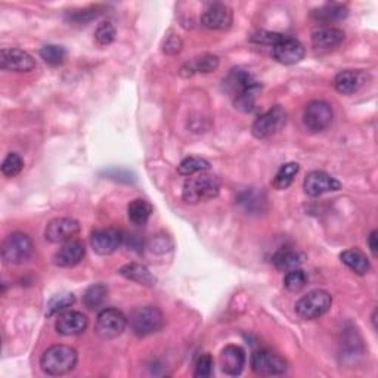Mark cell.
Segmentation results:
<instances>
[{"mask_svg":"<svg viewBox=\"0 0 378 378\" xmlns=\"http://www.w3.org/2000/svg\"><path fill=\"white\" fill-rule=\"evenodd\" d=\"M78 361L77 350L71 346H51L41 357L42 371L51 377H59L71 372Z\"/></svg>","mask_w":378,"mask_h":378,"instance_id":"1","label":"cell"},{"mask_svg":"<svg viewBox=\"0 0 378 378\" xmlns=\"http://www.w3.org/2000/svg\"><path fill=\"white\" fill-rule=\"evenodd\" d=\"M219 191H221V184H219L217 177L201 173L195 177L189 176L187 179L182 189V198L188 204H198L213 200L219 195Z\"/></svg>","mask_w":378,"mask_h":378,"instance_id":"2","label":"cell"},{"mask_svg":"<svg viewBox=\"0 0 378 378\" xmlns=\"http://www.w3.org/2000/svg\"><path fill=\"white\" fill-rule=\"evenodd\" d=\"M129 324L136 337L144 338L163 330L164 316L157 306H142L130 313Z\"/></svg>","mask_w":378,"mask_h":378,"instance_id":"3","label":"cell"},{"mask_svg":"<svg viewBox=\"0 0 378 378\" xmlns=\"http://www.w3.org/2000/svg\"><path fill=\"white\" fill-rule=\"evenodd\" d=\"M34 253V244L27 233L15 232L5 238L2 244V258L6 265H23Z\"/></svg>","mask_w":378,"mask_h":378,"instance_id":"4","label":"cell"},{"mask_svg":"<svg viewBox=\"0 0 378 378\" xmlns=\"http://www.w3.org/2000/svg\"><path fill=\"white\" fill-rule=\"evenodd\" d=\"M332 305V297L325 290H312L295 303V313L305 321L324 316Z\"/></svg>","mask_w":378,"mask_h":378,"instance_id":"5","label":"cell"},{"mask_svg":"<svg viewBox=\"0 0 378 378\" xmlns=\"http://www.w3.org/2000/svg\"><path fill=\"white\" fill-rule=\"evenodd\" d=\"M127 322L129 320L123 312L114 308H107L98 313L95 332L101 340H114L125 332Z\"/></svg>","mask_w":378,"mask_h":378,"instance_id":"6","label":"cell"},{"mask_svg":"<svg viewBox=\"0 0 378 378\" xmlns=\"http://www.w3.org/2000/svg\"><path fill=\"white\" fill-rule=\"evenodd\" d=\"M251 369L262 377H276L287 372V361L272 350H256L251 355Z\"/></svg>","mask_w":378,"mask_h":378,"instance_id":"7","label":"cell"},{"mask_svg":"<svg viewBox=\"0 0 378 378\" xmlns=\"http://www.w3.org/2000/svg\"><path fill=\"white\" fill-rule=\"evenodd\" d=\"M285 123H287V111L283 107L276 105L269 111H266L265 114H262L261 117L256 118L251 132L257 139H266L280 132L285 126Z\"/></svg>","mask_w":378,"mask_h":378,"instance_id":"8","label":"cell"},{"mask_svg":"<svg viewBox=\"0 0 378 378\" xmlns=\"http://www.w3.org/2000/svg\"><path fill=\"white\" fill-rule=\"evenodd\" d=\"M332 108L328 103L324 101H312L306 105L303 112V123L312 133L325 130L332 123Z\"/></svg>","mask_w":378,"mask_h":378,"instance_id":"9","label":"cell"},{"mask_svg":"<svg viewBox=\"0 0 378 378\" xmlns=\"http://www.w3.org/2000/svg\"><path fill=\"white\" fill-rule=\"evenodd\" d=\"M80 232V224L71 217H56L45 229V238L52 244H65Z\"/></svg>","mask_w":378,"mask_h":378,"instance_id":"10","label":"cell"},{"mask_svg":"<svg viewBox=\"0 0 378 378\" xmlns=\"http://www.w3.org/2000/svg\"><path fill=\"white\" fill-rule=\"evenodd\" d=\"M0 67L12 73H28L36 68V59L23 49L4 48L0 51Z\"/></svg>","mask_w":378,"mask_h":378,"instance_id":"11","label":"cell"},{"mask_svg":"<svg viewBox=\"0 0 378 378\" xmlns=\"http://www.w3.org/2000/svg\"><path fill=\"white\" fill-rule=\"evenodd\" d=\"M123 244V233L115 228L98 229L90 236V246L99 256H110Z\"/></svg>","mask_w":378,"mask_h":378,"instance_id":"12","label":"cell"},{"mask_svg":"<svg viewBox=\"0 0 378 378\" xmlns=\"http://www.w3.org/2000/svg\"><path fill=\"white\" fill-rule=\"evenodd\" d=\"M303 188L309 196H321L324 194L342 189V184L327 172L313 170L305 177Z\"/></svg>","mask_w":378,"mask_h":378,"instance_id":"13","label":"cell"},{"mask_svg":"<svg viewBox=\"0 0 378 378\" xmlns=\"http://www.w3.org/2000/svg\"><path fill=\"white\" fill-rule=\"evenodd\" d=\"M232 11L225 4H211L201 15V24L209 30L224 31L232 26Z\"/></svg>","mask_w":378,"mask_h":378,"instance_id":"14","label":"cell"},{"mask_svg":"<svg viewBox=\"0 0 378 378\" xmlns=\"http://www.w3.org/2000/svg\"><path fill=\"white\" fill-rule=\"evenodd\" d=\"M306 55L305 46L294 37L287 36L281 43L273 46V58L284 65H293L300 63Z\"/></svg>","mask_w":378,"mask_h":378,"instance_id":"15","label":"cell"},{"mask_svg":"<svg viewBox=\"0 0 378 378\" xmlns=\"http://www.w3.org/2000/svg\"><path fill=\"white\" fill-rule=\"evenodd\" d=\"M89 325L88 316L82 312L77 310H68L58 316V320L55 321V330L61 335H78L86 331Z\"/></svg>","mask_w":378,"mask_h":378,"instance_id":"16","label":"cell"},{"mask_svg":"<svg viewBox=\"0 0 378 378\" xmlns=\"http://www.w3.org/2000/svg\"><path fill=\"white\" fill-rule=\"evenodd\" d=\"M368 74L361 70H345L334 78V88L342 95H353L365 86Z\"/></svg>","mask_w":378,"mask_h":378,"instance_id":"17","label":"cell"},{"mask_svg":"<svg viewBox=\"0 0 378 378\" xmlns=\"http://www.w3.org/2000/svg\"><path fill=\"white\" fill-rule=\"evenodd\" d=\"M86 254L85 244L82 241L71 240L65 243L53 256V265L58 268H74L83 261Z\"/></svg>","mask_w":378,"mask_h":378,"instance_id":"18","label":"cell"},{"mask_svg":"<svg viewBox=\"0 0 378 378\" xmlns=\"http://www.w3.org/2000/svg\"><path fill=\"white\" fill-rule=\"evenodd\" d=\"M246 352L243 347L229 345L221 353V368L226 375H240L246 367Z\"/></svg>","mask_w":378,"mask_h":378,"instance_id":"19","label":"cell"},{"mask_svg":"<svg viewBox=\"0 0 378 378\" xmlns=\"http://www.w3.org/2000/svg\"><path fill=\"white\" fill-rule=\"evenodd\" d=\"M219 63H221L219 61V56H216L213 53H201V55L189 59L188 63H185L181 67V70H179V74L188 78V77H192L195 74L213 73L217 70Z\"/></svg>","mask_w":378,"mask_h":378,"instance_id":"20","label":"cell"},{"mask_svg":"<svg viewBox=\"0 0 378 378\" xmlns=\"http://www.w3.org/2000/svg\"><path fill=\"white\" fill-rule=\"evenodd\" d=\"M254 83L257 82L250 71L241 67H236V68H232L229 74L224 78V89L235 98L238 93H241L243 90L253 86Z\"/></svg>","mask_w":378,"mask_h":378,"instance_id":"21","label":"cell"},{"mask_svg":"<svg viewBox=\"0 0 378 378\" xmlns=\"http://www.w3.org/2000/svg\"><path fill=\"white\" fill-rule=\"evenodd\" d=\"M345 31L335 27H322L313 31L312 45L316 49H332L345 41Z\"/></svg>","mask_w":378,"mask_h":378,"instance_id":"22","label":"cell"},{"mask_svg":"<svg viewBox=\"0 0 378 378\" xmlns=\"http://www.w3.org/2000/svg\"><path fill=\"white\" fill-rule=\"evenodd\" d=\"M122 276H125L126 280L133 281L139 285L144 287H154L157 284L155 276L149 272V269L141 263H127L120 268L118 271Z\"/></svg>","mask_w":378,"mask_h":378,"instance_id":"23","label":"cell"},{"mask_svg":"<svg viewBox=\"0 0 378 378\" xmlns=\"http://www.w3.org/2000/svg\"><path fill=\"white\" fill-rule=\"evenodd\" d=\"M273 266L281 272H290L293 269H298L303 263V256L297 250L291 248H281L276 251L272 257Z\"/></svg>","mask_w":378,"mask_h":378,"instance_id":"24","label":"cell"},{"mask_svg":"<svg viewBox=\"0 0 378 378\" xmlns=\"http://www.w3.org/2000/svg\"><path fill=\"white\" fill-rule=\"evenodd\" d=\"M349 14V9L346 5L342 4H327L320 9H315L312 12V18L317 23L322 24H331L335 21H342Z\"/></svg>","mask_w":378,"mask_h":378,"instance_id":"25","label":"cell"},{"mask_svg":"<svg viewBox=\"0 0 378 378\" xmlns=\"http://www.w3.org/2000/svg\"><path fill=\"white\" fill-rule=\"evenodd\" d=\"M342 262L355 273L367 275L371 271V263L368 257L357 248H349L340 254Z\"/></svg>","mask_w":378,"mask_h":378,"instance_id":"26","label":"cell"},{"mask_svg":"<svg viewBox=\"0 0 378 378\" xmlns=\"http://www.w3.org/2000/svg\"><path fill=\"white\" fill-rule=\"evenodd\" d=\"M152 211H154V207L151 206V203H148L147 200H142V198L133 200L127 207L129 221L137 226L147 225Z\"/></svg>","mask_w":378,"mask_h":378,"instance_id":"27","label":"cell"},{"mask_svg":"<svg viewBox=\"0 0 378 378\" xmlns=\"http://www.w3.org/2000/svg\"><path fill=\"white\" fill-rule=\"evenodd\" d=\"M262 92V85L261 83H254L253 86L247 88L246 90H243L241 93H238L233 98V105L238 111L250 114L256 110V99L258 96V93Z\"/></svg>","mask_w":378,"mask_h":378,"instance_id":"28","label":"cell"},{"mask_svg":"<svg viewBox=\"0 0 378 378\" xmlns=\"http://www.w3.org/2000/svg\"><path fill=\"white\" fill-rule=\"evenodd\" d=\"M298 170H300V166L297 163H287L284 166H281V169L276 172L275 177H273V188L278 191H284L287 189L293 182H294V177L297 176Z\"/></svg>","mask_w":378,"mask_h":378,"instance_id":"29","label":"cell"},{"mask_svg":"<svg viewBox=\"0 0 378 378\" xmlns=\"http://www.w3.org/2000/svg\"><path fill=\"white\" fill-rule=\"evenodd\" d=\"M108 295V287L104 284H93L90 285L85 294H83V303L88 309L95 310L98 308H101L105 302V298Z\"/></svg>","mask_w":378,"mask_h":378,"instance_id":"30","label":"cell"},{"mask_svg":"<svg viewBox=\"0 0 378 378\" xmlns=\"http://www.w3.org/2000/svg\"><path fill=\"white\" fill-rule=\"evenodd\" d=\"M209 169H210V163L206 160V158L191 155V157H187L185 160L179 164L177 172L182 176H192L196 173H204Z\"/></svg>","mask_w":378,"mask_h":378,"instance_id":"31","label":"cell"},{"mask_svg":"<svg viewBox=\"0 0 378 378\" xmlns=\"http://www.w3.org/2000/svg\"><path fill=\"white\" fill-rule=\"evenodd\" d=\"M41 56L43 61L52 67H58L64 64L65 58H67V52L63 46H58V45H46L41 49Z\"/></svg>","mask_w":378,"mask_h":378,"instance_id":"32","label":"cell"},{"mask_svg":"<svg viewBox=\"0 0 378 378\" xmlns=\"http://www.w3.org/2000/svg\"><path fill=\"white\" fill-rule=\"evenodd\" d=\"M308 284V275L298 268V269H293L290 272L285 273L284 278V285L288 291L291 293H298L300 290H303Z\"/></svg>","mask_w":378,"mask_h":378,"instance_id":"33","label":"cell"},{"mask_svg":"<svg viewBox=\"0 0 378 378\" xmlns=\"http://www.w3.org/2000/svg\"><path fill=\"white\" fill-rule=\"evenodd\" d=\"M75 302V297L74 294H70V293H65V294H59V295H55L53 298H51V302L48 303V310H46V316H53V315H58L59 312L65 310L67 308L73 306Z\"/></svg>","mask_w":378,"mask_h":378,"instance_id":"34","label":"cell"},{"mask_svg":"<svg viewBox=\"0 0 378 378\" xmlns=\"http://www.w3.org/2000/svg\"><path fill=\"white\" fill-rule=\"evenodd\" d=\"M24 169L23 158L15 152H9L2 163V173L6 177H15Z\"/></svg>","mask_w":378,"mask_h":378,"instance_id":"35","label":"cell"},{"mask_svg":"<svg viewBox=\"0 0 378 378\" xmlns=\"http://www.w3.org/2000/svg\"><path fill=\"white\" fill-rule=\"evenodd\" d=\"M115 38V28L110 21L101 23L95 31V41L99 46H108L114 42Z\"/></svg>","mask_w":378,"mask_h":378,"instance_id":"36","label":"cell"},{"mask_svg":"<svg viewBox=\"0 0 378 378\" xmlns=\"http://www.w3.org/2000/svg\"><path fill=\"white\" fill-rule=\"evenodd\" d=\"M285 37L287 36L285 34H281V33L261 30V31H256L251 36V42L261 43V45H268V46H276L278 43H281Z\"/></svg>","mask_w":378,"mask_h":378,"instance_id":"37","label":"cell"},{"mask_svg":"<svg viewBox=\"0 0 378 378\" xmlns=\"http://www.w3.org/2000/svg\"><path fill=\"white\" fill-rule=\"evenodd\" d=\"M214 371V362H213V357L209 353L201 355L198 357V361L195 364V372L194 377L196 378H209L213 375Z\"/></svg>","mask_w":378,"mask_h":378,"instance_id":"38","label":"cell"},{"mask_svg":"<svg viewBox=\"0 0 378 378\" xmlns=\"http://www.w3.org/2000/svg\"><path fill=\"white\" fill-rule=\"evenodd\" d=\"M96 11L95 9H83L68 14L67 19L71 24H78V26H86L89 21H92L93 18H96Z\"/></svg>","mask_w":378,"mask_h":378,"instance_id":"39","label":"cell"},{"mask_svg":"<svg viewBox=\"0 0 378 378\" xmlns=\"http://www.w3.org/2000/svg\"><path fill=\"white\" fill-rule=\"evenodd\" d=\"M182 38L179 37L177 34H170L164 38V43H163V52L167 55H176L182 51Z\"/></svg>","mask_w":378,"mask_h":378,"instance_id":"40","label":"cell"},{"mask_svg":"<svg viewBox=\"0 0 378 378\" xmlns=\"http://www.w3.org/2000/svg\"><path fill=\"white\" fill-rule=\"evenodd\" d=\"M378 232L377 231H372L369 238H368V246H369V250H371V254L372 257H377L378 256Z\"/></svg>","mask_w":378,"mask_h":378,"instance_id":"41","label":"cell"}]
</instances>
